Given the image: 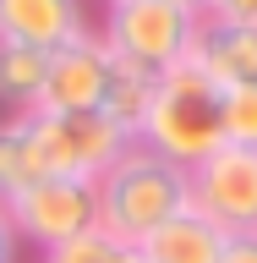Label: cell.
<instances>
[{
  "instance_id": "cell-1",
  "label": "cell",
  "mask_w": 257,
  "mask_h": 263,
  "mask_svg": "<svg viewBox=\"0 0 257 263\" xmlns=\"http://www.w3.org/2000/svg\"><path fill=\"white\" fill-rule=\"evenodd\" d=\"M137 143L164 154L170 164L192 170L197 159H208L213 148L225 143V88L186 55L170 71H159L153 82V104L143 115Z\"/></svg>"
},
{
  "instance_id": "cell-2",
  "label": "cell",
  "mask_w": 257,
  "mask_h": 263,
  "mask_svg": "<svg viewBox=\"0 0 257 263\" xmlns=\"http://www.w3.org/2000/svg\"><path fill=\"white\" fill-rule=\"evenodd\" d=\"M98 192V230L121 247H143L164 219L186 209V170L143 143H126V154L93 181Z\"/></svg>"
},
{
  "instance_id": "cell-3",
  "label": "cell",
  "mask_w": 257,
  "mask_h": 263,
  "mask_svg": "<svg viewBox=\"0 0 257 263\" xmlns=\"http://www.w3.org/2000/svg\"><path fill=\"white\" fill-rule=\"evenodd\" d=\"M28 121H33V143H38L44 176L98 181L131 143L104 110H28Z\"/></svg>"
},
{
  "instance_id": "cell-4",
  "label": "cell",
  "mask_w": 257,
  "mask_h": 263,
  "mask_svg": "<svg viewBox=\"0 0 257 263\" xmlns=\"http://www.w3.org/2000/svg\"><path fill=\"white\" fill-rule=\"evenodd\" d=\"M197 22L203 16L181 11L170 0H126V6H110L104 11V28L98 39L110 44V55L143 66V71H170L175 61L192 55V39H197Z\"/></svg>"
},
{
  "instance_id": "cell-5",
  "label": "cell",
  "mask_w": 257,
  "mask_h": 263,
  "mask_svg": "<svg viewBox=\"0 0 257 263\" xmlns=\"http://www.w3.org/2000/svg\"><path fill=\"white\" fill-rule=\"evenodd\" d=\"M186 209H197L225 236H257V154L219 143L186 170Z\"/></svg>"
},
{
  "instance_id": "cell-6",
  "label": "cell",
  "mask_w": 257,
  "mask_h": 263,
  "mask_svg": "<svg viewBox=\"0 0 257 263\" xmlns=\"http://www.w3.org/2000/svg\"><path fill=\"white\" fill-rule=\"evenodd\" d=\"M6 214L16 225V241H33L38 252H49V247H61V241H71V236L98 225V192H93V181L44 176L38 186L11 197Z\"/></svg>"
},
{
  "instance_id": "cell-7",
  "label": "cell",
  "mask_w": 257,
  "mask_h": 263,
  "mask_svg": "<svg viewBox=\"0 0 257 263\" xmlns=\"http://www.w3.org/2000/svg\"><path fill=\"white\" fill-rule=\"evenodd\" d=\"M110 44L98 39L93 28L71 39L66 49L49 55V77H44V93L33 110H98L104 104V82H110Z\"/></svg>"
},
{
  "instance_id": "cell-8",
  "label": "cell",
  "mask_w": 257,
  "mask_h": 263,
  "mask_svg": "<svg viewBox=\"0 0 257 263\" xmlns=\"http://www.w3.org/2000/svg\"><path fill=\"white\" fill-rule=\"evenodd\" d=\"M88 33V6L82 0H0V39L33 49H66Z\"/></svg>"
},
{
  "instance_id": "cell-9",
  "label": "cell",
  "mask_w": 257,
  "mask_h": 263,
  "mask_svg": "<svg viewBox=\"0 0 257 263\" xmlns=\"http://www.w3.org/2000/svg\"><path fill=\"white\" fill-rule=\"evenodd\" d=\"M192 61L219 88H246V82H257V28L203 16L197 22V39H192Z\"/></svg>"
},
{
  "instance_id": "cell-10",
  "label": "cell",
  "mask_w": 257,
  "mask_h": 263,
  "mask_svg": "<svg viewBox=\"0 0 257 263\" xmlns=\"http://www.w3.org/2000/svg\"><path fill=\"white\" fill-rule=\"evenodd\" d=\"M225 230L208 225L197 209H181L175 219H164L153 236L143 241L148 263H225Z\"/></svg>"
},
{
  "instance_id": "cell-11",
  "label": "cell",
  "mask_w": 257,
  "mask_h": 263,
  "mask_svg": "<svg viewBox=\"0 0 257 263\" xmlns=\"http://www.w3.org/2000/svg\"><path fill=\"white\" fill-rule=\"evenodd\" d=\"M44 181V159H38V143H33V121L22 115H0V203L22 197L28 186Z\"/></svg>"
},
{
  "instance_id": "cell-12",
  "label": "cell",
  "mask_w": 257,
  "mask_h": 263,
  "mask_svg": "<svg viewBox=\"0 0 257 263\" xmlns=\"http://www.w3.org/2000/svg\"><path fill=\"white\" fill-rule=\"evenodd\" d=\"M44 77H49V49L0 39V110L6 115L33 110L38 93H44Z\"/></svg>"
},
{
  "instance_id": "cell-13",
  "label": "cell",
  "mask_w": 257,
  "mask_h": 263,
  "mask_svg": "<svg viewBox=\"0 0 257 263\" xmlns=\"http://www.w3.org/2000/svg\"><path fill=\"white\" fill-rule=\"evenodd\" d=\"M153 82H159V77H153V71H143V66L121 61V55L110 61V82H104V104H98V110L110 115V121L126 132L131 143H137V132H143L148 104H153Z\"/></svg>"
},
{
  "instance_id": "cell-14",
  "label": "cell",
  "mask_w": 257,
  "mask_h": 263,
  "mask_svg": "<svg viewBox=\"0 0 257 263\" xmlns=\"http://www.w3.org/2000/svg\"><path fill=\"white\" fill-rule=\"evenodd\" d=\"M225 143L257 154V82L225 88Z\"/></svg>"
},
{
  "instance_id": "cell-15",
  "label": "cell",
  "mask_w": 257,
  "mask_h": 263,
  "mask_svg": "<svg viewBox=\"0 0 257 263\" xmlns=\"http://www.w3.org/2000/svg\"><path fill=\"white\" fill-rule=\"evenodd\" d=\"M115 247H121V241H110V236L93 225V230H82V236H71V241L49 247L44 263H110V258H115Z\"/></svg>"
},
{
  "instance_id": "cell-16",
  "label": "cell",
  "mask_w": 257,
  "mask_h": 263,
  "mask_svg": "<svg viewBox=\"0 0 257 263\" xmlns=\"http://www.w3.org/2000/svg\"><path fill=\"white\" fill-rule=\"evenodd\" d=\"M208 16H219V22H246V28H257V0H213Z\"/></svg>"
},
{
  "instance_id": "cell-17",
  "label": "cell",
  "mask_w": 257,
  "mask_h": 263,
  "mask_svg": "<svg viewBox=\"0 0 257 263\" xmlns=\"http://www.w3.org/2000/svg\"><path fill=\"white\" fill-rule=\"evenodd\" d=\"M16 252H22V241H16V225L6 214V203H0V263H16Z\"/></svg>"
},
{
  "instance_id": "cell-18",
  "label": "cell",
  "mask_w": 257,
  "mask_h": 263,
  "mask_svg": "<svg viewBox=\"0 0 257 263\" xmlns=\"http://www.w3.org/2000/svg\"><path fill=\"white\" fill-rule=\"evenodd\" d=\"M225 263H257V236H230L225 241Z\"/></svg>"
},
{
  "instance_id": "cell-19",
  "label": "cell",
  "mask_w": 257,
  "mask_h": 263,
  "mask_svg": "<svg viewBox=\"0 0 257 263\" xmlns=\"http://www.w3.org/2000/svg\"><path fill=\"white\" fill-rule=\"evenodd\" d=\"M110 263H148V258H143V247H115Z\"/></svg>"
},
{
  "instance_id": "cell-20",
  "label": "cell",
  "mask_w": 257,
  "mask_h": 263,
  "mask_svg": "<svg viewBox=\"0 0 257 263\" xmlns=\"http://www.w3.org/2000/svg\"><path fill=\"white\" fill-rule=\"evenodd\" d=\"M170 6H181V11H192V16H208L213 0H170Z\"/></svg>"
},
{
  "instance_id": "cell-21",
  "label": "cell",
  "mask_w": 257,
  "mask_h": 263,
  "mask_svg": "<svg viewBox=\"0 0 257 263\" xmlns=\"http://www.w3.org/2000/svg\"><path fill=\"white\" fill-rule=\"evenodd\" d=\"M110 6H126V0H104V11H110Z\"/></svg>"
}]
</instances>
